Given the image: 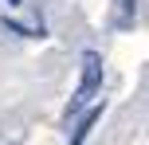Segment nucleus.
<instances>
[{
    "label": "nucleus",
    "mask_w": 149,
    "mask_h": 145,
    "mask_svg": "<svg viewBox=\"0 0 149 145\" xmlns=\"http://www.w3.org/2000/svg\"><path fill=\"white\" fill-rule=\"evenodd\" d=\"M98 114H102V106H90V114L82 118L79 126H74V133H71V145H82V141H86V133H90V126L98 122Z\"/></svg>",
    "instance_id": "obj_2"
},
{
    "label": "nucleus",
    "mask_w": 149,
    "mask_h": 145,
    "mask_svg": "<svg viewBox=\"0 0 149 145\" xmlns=\"http://www.w3.org/2000/svg\"><path fill=\"white\" fill-rule=\"evenodd\" d=\"M114 12H118V24L122 28H130L137 16V0H114Z\"/></svg>",
    "instance_id": "obj_3"
},
{
    "label": "nucleus",
    "mask_w": 149,
    "mask_h": 145,
    "mask_svg": "<svg viewBox=\"0 0 149 145\" xmlns=\"http://www.w3.org/2000/svg\"><path fill=\"white\" fill-rule=\"evenodd\" d=\"M98 86H102V59H98V51H86V55H82L79 90H74V98H71V106H67V118H74L79 110H86L90 102L98 98Z\"/></svg>",
    "instance_id": "obj_1"
}]
</instances>
